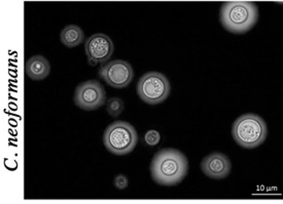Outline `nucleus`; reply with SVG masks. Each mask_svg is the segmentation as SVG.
<instances>
[{"label": "nucleus", "mask_w": 283, "mask_h": 204, "mask_svg": "<svg viewBox=\"0 0 283 204\" xmlns=\"http://www.w3.org/2000/svg\"><path fill=\"white\" fill-rule=\"evenodd\" d=\"M188 162L183 153L176 149H164L155 153L150 164L152 179L163 186H174L183 180Z\"/></svg>", "instance_id": "1"}, {"label": "nucleus", "mask_w": 283, "mask_h": 204, "mask_svg": "<svg viewBox=\"0 0 283 204\" xmlns=\"http://www.w3.org/2000/svg\"><path fill=\"white\" fill-rule=\"evenodd\" d=\"M258 7L250 1H227L220 8L222 27L234 34H244L258 21Z\"/></svg>", "instance_id": "2"}, {"label": "nucleus", "mask_w": 283, "mask_h": 204, "mask_svg": "<svg viewBox=\"0 0 283 204\" xmlns=\"http://www.w3.org/2000/svg\"><path fill=\"white\" fill-rule=\"evenodd\" d=\"M268 128L261 117L255 114H244L238 117L232 127L235 141L244 149H254L267 138Z\"/></svg>", "instance_id": "3"}, {"label": "nucleus", "mask_w": 283, "mask_h": 204, "mask_svg": "<svg viewBox=\"0 0 283 204\" xmlns=\"http://www.w3.org/2000/svg\"><path fill=\"white\" fill-rule=\"evenodd\" d=\"M138 141L135 127L125 121L111 123L104 131L103 142L105 148L112 154L123 156L132 152Z\"/></svg>", "instance_id": "4"}, {"label": "nucleus", "mask_w": 283, "mask_h": 204, "mask_svg": "<svg viewBox=\"0 0 283 204\" xmlns=\"http://www.w3.org/2000/svg\"><path fill=\"white\" fill-rule=\"evenodd\" d=\"M170 89L168 78L160 72H147L137 83L139 97L149 105L163 103L169 96Z\"/></svg>", "instance_id": "5"}, {"label": "nucleus", "mask_w": 283, "mask_h": 204, "mask_svg": "<svg viewBox=\"0 0 283 204\" xmlns=\"http://www.w3.org/2000/svg\"><path fill=\"white\" fill-rule=\"evenodd\" d=\"M106 101L105 89L97 80H89L80 83L74 93V103L85 111L97 110Z\"/></svg>", "instance_id": "6"}, {"label": "nucleus", "mask_w": 283, "mask_h": 204, "mask_svg": "<svg viewBox=\"0 0 283 204\" xmlns=\"http://www.w3.org/2000/svg\"><path fill=\"white\" fill-rule=\"evenodd\" d=\"M99 76L108 85L114 88H123L132 82L134 70L127 60L114 59L100 69Z\"/></svg>", "instance_id": "7"}, {"label": "nucleus", "mask_w": 283, "mask_h": 204, "mask_svg": "<svg viewBox=\"0 0 283 204\" xmlns=\"http://www.w3.org/2000/svg\"><path fill=\"white\" fill-rule=\"evenodd\" d=\"M87 63L91 66L107 62L113 53V43L109 36L97 33L90 36L84 43Z\"/></svg>", "instance_id": "8"}, {"label": "nucleus", "mask_w": 283, "mask_h": 204, "mask_svg": "<svg viewBox=\"0 0 283 204\" xmlns=\"http://www.w3.org/2000/svg\"><path fill=\"white\" fill-rule=\"evenodd\" d=\"M201 169L205 175L214 179L227 176L232 169L229 159L222 153L214 152L207 155L201 162Z\"/></svg>", "instance_id": "9"}, {"label": "nucleus", "mask_w": 283, "mask_h": 204, "mask_svg": "<svg viewBox=\"0 0 283 204\" xmlns=\"http://www.w3.org/2000/svg\"><path fill=\"white\" fill-rule=\"evenodd\" d=\"M50 65L42 55H34L25 63V73L32 80H42L48 76Z\"/></svg>", "instance_id": "10"}, {"label": "nucleus", "mask_w": 283, "mask_h": 204, "mask_svg": "<svg viewBox=\"0 0 283 204\" xmlns=\"http://www.w3.org/2000/svg\"><path fill=\"white\" fill-rule=\"evenodd\" d=\"M61 42L67 47H75L84 40L83 31L76 25L66 26L60 34Z\"/></svg>", "instance_id": "11"}, {"label": "nucleus", "mask_w": 283, "mask_h": 204, "mask_svg": "<svg viewBox=\"0 0 283 204\" xmlns=\"http://www.w3.org/2000/svg\"><path fill=\"white\" fill-rule=\"evenodd\" d=\"M123 109H125V104L120 98L111 97L107 100L106 110L110 116H112V117L119 116L122 113Z\"/></svg>", "instance_id": "12"}, {"label": "nucleus", "mask_w": 283, "mask_h": 204, "mask_svg": "<svg viewBox=\"0 0 283 204\" xmlns=\"http://www.w3.org/2000/svg\"><path fill=\"white\" fill-rule=\"evenodd\" d=\"M160 139H161L160 132L156 131V130H154V129L146 131V133L144 135V140H145V142L148 146H155V145H157L160 142Z\"/></svg>", "instance_id": "13"}, {"label": "nucleus", "mask_w": 283, "mask_h": 204, "mask_svg": "<svg viewBox=\"0 0 283 204\" xmlns=\"http://www.w3.org/2000/svg\"><path fill=\"white\" fill-rule=\"evenodd\" d=\"M113 185L116 189H119V190H123L128 187L129 185V181H128V178L126 175L123 174H118L114 177L113 179Z\"/></svg>", "instance_id": "14"}]
</instances>
